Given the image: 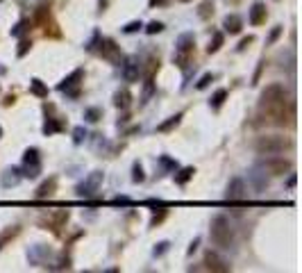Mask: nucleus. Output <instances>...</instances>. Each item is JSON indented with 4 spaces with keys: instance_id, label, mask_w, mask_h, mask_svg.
<instances>
[{
    "instance_id": "obj_1",
    "label": "nucleus",
    "mask_w": 302,
    "mask_h": 273,
    "mask_svg": "<svg viewBox=\"0 0 302 273\" xmlns=\"http://www.w3.org/2000/svg\"><path fill=\"white\" fill-rule=\"evenodd\" d=\"M286 105H288L286 91H284L282 84H268L266 89L261 91L259 107L268 116H273L275 123H280V126L286 123Z\"/></svg>"
},
{
    "instance_id": "obj_2",
    "label": "nucleus",
    "mask_w": 302,
    "mask_h": 273,
    "mask_svg": "<svg viewBox=\"0 0 302 273\" xmlns=\"http://www.w3.org/2000/svg\"><path fill=\"white\" fill-rule=\"evenodd\" d=\"M211 241L218 248H230L234 244V225L223 214L214 217V221H211Z\"/></svg>"
},
{
    "instance_id": "obj_3",
    "label": "nucleus",
    "mask_w": 302,
    "mask_h": 273,
    "mask_svg": "<svg viewBox=\"0 0 302 273\" xmlns=\"http://www.w3.org/2000/svg\"><path fill=\"white\" fill-rule=\"evenodd\" d=\"M288 148H293V144L280 134H264V137H257V141H254V150L259 155H280Z\"/></svg>"
},
{
    "instance_id": "obj_4",
    "label": "nucleus",
    "mask_w": 302,
    "mask_h": 273,
    "mask_svg": "<svg viewBox=\"0 0 302 273\" xmlns=\"http://www.w3.org/2000/svg\"><path fill=\"white\" fill-rule=\"evenodd\" d=\"M193 50H196V36L191 35V32L180 35V39H177V43H175V55H173L175 66L186 69L191 62V57H193Z\"/></svg>"
},
{
    "instance_id": "obj_5",
    "label": "nucleus",
    "mask_w": 302,
    "mask_h": 273,
    "mask_svg": "<svg viewBox=\"0 0 302 273\" xmlns=\"http://www.w3.org/2000/svg\"><path fill=\"white\" fill-rule=\"evenodd\" d=\"M102 178H105V173H102V171H93V173H89L84 180H82L78 187H75V194H78L80 198L93 196V194L100 189V184H102Z\"/></svg>"
},
{
    "instance_id": "obj_6",
    "label": "nucleus",
    "mask_w": 302,
    "mask_h": 273,
    "mask_svg": "<svg viewBox=\"0 0 302 273\" xmlns=\"http://www.w3.org/2000/svg\"><path fill=\"white\" fill-rule=\"evenodd\" d=\"M84 80V69H75L68 77H64L62 84L57 87L59 91H66L68 98H78L80 96V82Z\"/></svg>"
},
{
    "instance_id": "obj_7",
    "label": "nucleus",
    "mask_w": 302,
    "mask_h": 273,
    "mask_svg": "<svg viewBox=\"0 0 302 273\" xmlns=\"http://www.w3.org/2000/svg\"><path fill=\"white\" fill-rule=\"evenodd\" d=\"M259 166L266 168L268 175H282L286 171H291V162L284 160V157H277V155H268L266 160L259 162Z\"/></svg>"
},
{
    "instance_id": "obj_8",
    "label": "nucleus",
    "mask_w": 302,
    "mask_h": 273,
    "mask_svg": "<svg viewBox=\"0 0 302 273\" xmlns=\"http://www.w3.org/2000/svg\"><path fill=\"white\" fill-rule=\"evenodd\" d=\"M68 221V210H52L48 212V214H41V218H39V223L46 228V230H59L64 223Z\"/></svg>"
},
{
    "instance_id": "obj_9",
    "label": "nucleus",
    "mask_w": 302,
    "mask_h": 273,
    "mask_svg": "<svg viewBox=\"0 0 302 273\" xmlns=\"http://www.w3.org/2000/svg\"><path fill=\"white\" fill-rule=\"evenodd\" d=\"M225 198L227 200H243L246 198V182L243 178H232L227 189H225Z\"/></svg>"
},
{
    "instance_id": "obj_10",
    "label": "nucleus",
    "mask_w": 302,
    "mask_h": 273,
    "mask_svg": "<svg viewBox=\"0 0 302 273\" xmlns=\"http://www.w3.org/2000/svg\"><path fill=\"white\" fill-rule=\"evenodd\" d=\"M204 266L209 269V271H216V273H227L232 266L227 264L218 253H214V251H209V253H204Z\"/></svg>"
},
{
    "instance_id": "obj_11",
    "label": "nucleus",
    "mask_w": 302,
    "mask_h": 273,
    "mask_svg": "<svg viewBox=\"0 0 302 273\" xmlns=\"http://www.w3.org/2000/svg\"><path fill=\"white\" fill-rule=\"evenodd\" d=\"M100 55L109 59V62H120L123 55H120V46L114 39H102L100 41Z\"/></svg>"
},
{
    "instance_id": "obj_12",
    "label": "nucleus",
    "mask_w": 302,
    "mask_h": 273,
    "mask_svg": "<svg viewBox=\"0 0 302 273\" xmlns=\"http://www.w3.org/2000/svg\"><path fill=\"white\" fill-rule=\"evenodd\" d=\"M50 255H52V251H50L48 246H43V244H36V246H32V248L28 251L30 264H34V266H43L46 262H48Z\"/></svg>"
},
{
    "instance_id": "obj_13",
    "label": "nucleus",
    "mask_w": 302,
    "mask_h": 273,
    "mask_svg": "<svg viewBox=\"0 0 302 273\" xmlns=\"http://www.w3.org/2000/svg\"><path fill=\"white\" fill-rule=\"evenodd\" d=\"M141 77V64L136 57H130L125 64H123V80L125 82H139Z\"/></svg>"
},
{
    "instance_id": "obj_14",
    "label": "nucleus",
    "mask_w": 302,
    "mask_h": 273,
    "mask_svg": "<svg viewBox=\"0 0 302 273\" xmlns=\"http://www.w3.org/2000/svg\"><path fill=\"white\" fill-rule=\"evenodd\" d=\"M21 180H23V171L18 166H12V168H5V173L0 178V184L5 189H9V187H16Z\"/></svg>"
},
{
    "instance_id": "obj_15",
    "label": "nucleus",
    "mask_w": 302,
    "mask_h": 273,
    "mask_svg": "<svg viewBox=\"0 0 302 273\" xmlns=\"http://www.w3.org/2000/svg\"><path fill=\"white\" fill-rule=\"evenodd\" d=\"M250 182H252L257 189H266L268 182H270V178L266 175V168L257 164V166L252 168V173H250Z\"/></svg>"
},
{
    "instance_id": "obj_16",
    "label": "nucleus",
    "mask_w": 302,
    "mask_h": 273,
    "mask_svg": "<svg viewBox=\"0 0 302 273\" xmlns=\"http://www.w3.org/2000/svg\"><path fill=\"white\" fill-rule=\"evenodd\" d=\"M223 30L225 32H230V35H239L241 30H243V21H241L239 14H227L223 18Z\"/></svg>"
},
{
    "instance_id": "obj_17",
    "label": "nucleus",
    "mask_w": 302,
    "mask_h": 273,
    "mask_svg": "<svg viewBox=\"0 0 302 273\" xmlns=\"http://www.w3.org/2000/svg\"><path fill=\"white\" fill-rule=\"evenodd\" d=\"M55 191H57V178H55V175H50L48 180L41 182V184L36 187V194H34V196H36V198H50L52 194H55Z\"/></svg>"
},
{
    "instance_id": "obj_18",
    "label": "nucleus",
    "mask_w": 302,
    "mask_h": 273,
    "mask_svg": "<svg viewBox=\"0 0 302 273\" xmlns=\"http://www.w3.org/2000/svg\"><path fill=\"white\" fill-rule=\"evenodd\" d=\"M266 5L264 2H252V7H250V23L252 25H261V23H266Z\"/></svg>"
},
{
    "instance_id": "obj_19",
    "label": "nucleus",
    "mask_w": 302,
    "mask_h": 273,
    "mask_svg": "<svg viewBox=\"0 0 302 273\" xmlns=\"http://www.w3.org/2000/svg\"><path fill=\"white\" fill-rule=\"evenodd\" d=\"M114 105L118 107V109H127V107L132 105V93L130 89H118L114 93Z\"/></svg>"
},
{
    "instance_id": "obj_20",
    "label": "nucleus",
    "mask_w": 302,
    "mask_h": 273,
    "mask_svg": "<svg viewBox=\"0 0 302 273\" xmlns=\"http://www.w3.org/2000/svg\"><path fill=\"white\" fill-rule=\"evenodd\" d=\"M193 175H196V168H193V166H184V168L177 166L175 173H173V178H175L177 184H186V182H189Z\"/></svg>"
},
{
    "instance_id": "obj_21",
    "label": "nucleus",
    "mask_w": 302,
    "mask_h": 273,
    "mask_svg": "<svg viewBox=\"0 0 302 273\" xmlns=\"http://www.w3.org/2000/svg\"><path fill=\"white\" fill-rule=\"evenodd\" d=\"M30 91L34 93L36 98H48V87H46L39 77H34V80L30 82Z\"/></svg>"
},
{
    "instance_id": "obj_22",
    "label": "nucleus",
    "mask_w": 302,
    "mask_h": 273,
    "mask_svg": "<svg viewBox=\"0 0 302 273\" xmlns=\"http://www.w3.org/2000/svg\"><path fill=\"white\" fill-rule=\"evenodd\" d=\"M30 164H41V155L36 148H28L23 153V166H30Z\"/></svg>"
},
{
    "instance_id": "obj_23",
    "label": "nucleus",
    "mask_w": 302,
    "mask_h": 273,
    "mask_svg": "<svg viewBox=\"0 0 302 273\" xmlns=\"http://www.w3.org/2000/svg\"><path fill=\"white\" fill-rule=\"evenodd\" d=\"M62 127H64V121H59V119H48L46 123H43V134H46V137H50V134L59 132Z\"/></svg>"
},
{
    "instance_id": "obj_24",
    "label": "nucleus",
    "mask_w": 302,
    "mask_h": 273,
    "mask_svg": "<svg viewBox=\"0 0 302 273\" xmlns=\"http://www.w3.org/2000/svg\"><path fill=\"white\" fill-rule=\"evenodd\" d=\"M180 121H182V114H175V116H170L168 121H164V123H159V126H157V132H170L173 127L180 126Z\"/></svg>"
},
{
    "instance_id": "obj_25",
    "label": "nucleus",
    "mask_w": 302,
    "mask_h": 273,
    "mask_svg": "<svg viewBox=\"0 0 302 273\" xmlns=\"http://www.w3.org/2000/svg\"><path fill=\"white\" fill-rule=\"evenodd\" d=\"M227 100V89H218L214 96H211V100H209V105H211V109H220L223 107V103Z\"/></svg>"
},
{
    "instance_id": "obj_26",
    "label": "nucleus",
    "mask_w": 302,
    "mask_h": 273,
    "mask_svg": "<svg viewBox=\"0 0 302 273\" xmlns=\"http://www.w3.org/2000/svg\"><path fill=\"white\" fill-rule=\"evenodd\" d=\"M223 32H214V36H211V41H209V46H207V53L209 55H214V53H218L220 50V46H223Z\"/></svg>"
},
{
    "instance_id": "obj_27",
    "label": "nucleus",
    "mask_w": 302,
    "mask_h": 273,
    "mask_svg": "<svg viewBox=\"0 0 302 273\" xmlns=\"http://www.w3.org/2000/svg\"><path fill=\"white\" fill-rule=\"evenodd\" d=\"M18 232H21V228H18V225H12V228H7V230L2 232V235H0V251L5 248V244H7L9 239H14Z\"/></svg>"
},
{
    "instance_id": "obj_28",
    "label": "nucleus",
    "mask_w": 302,
    "mask_h": 273,
    "mask_svg": "<svg viewBox=\"0 0 302 273\" xmlns=\"http://www.w3.org/2000/svg\"><path fill=\"white\" fill-rule=\"evenodd\" d=\"M84 119L89 121V123H98V121L102 119V109H100V107H86Z\"/></svg>"
},
{
    "instance_id": "obj_29",
    "label": "nucleus",
    "mask_w": 302,
    "mask_h": 273,
    "mask_svg": "<svg viewBox=\"0 0 302 273\" xmlns=\"http://www.w3.org/2000/svg\"><path fill=\"white\" fill-rule=\"evenodd\" d=\"M211 14H214V2H211V0H204L202 5L198 7V16H200L202 21H207Z\"/></svg>"
},
{
    "instance_id": "obj_30",
    "label": "nucleus",
    "mask_w": 302,
    "mask_h": 273,
    "mask_svg": "<svg viewBox=\"0 0 302 273\" xmlns=\"http://www.w3.org/2000/svg\"><path fill=\"white\" fill-rule=\"evenodd\" d=\"M86 137H89V132H86L84 126H78L73 130V144H84Z\"/></svg>"
},
{
    "instance_id": "obj_31",
    "label": "nucleus",
    "mask_w": 302,
    "mask_h": 273,
    "mask_svg": "<svg viewBox=\"0 0 302 273\" xmlns=\"http://www.w3.org/2000/svg\"><path fill=\"white\" fill-rule=\"evenodd\" d=\"M28 30H30V21H28V18H23V21H18L14 28H12V35H14V36H23Z\"/></svg>"
},
{
    "instance_id": "obj_32",
    "label": "nucleus",
    "mask_w": 302,
    "mask_h": 273,
    "mask_svg": "<svg viewBox=\"0 0 302 273\" xmlns=\"http://www.w3.org/2000/svg\"><path fill=\"white\" fill-rule=\"evenodd\" d=\"M23 178H36L41 173V164H30V166H23Z\"/></svg>"
},
{
    "instance_id": "obj_33",
    "label": "nucleus",
    "mask_w": 302,
    "mask_h": 273,
    "mask_svg": "<svg viewBox=\"0 0 302 273\" xmlns=\"http://www.w3.org/2000/svg\"><path fill=\"white\" fill-rule=\"evenodd\" d=\"M132 180H134V182H143V180H146L143 166H141L139 162H134V166H132Z\"/></svg>"
},
{
    "instance_id": "obj_34",
    "label": "nucleus",
    "mask_w": 302,
    "mask_h": 273,
    "mask_svg": "<svg viewBox=\"0 0 302 273\" xmlns=\"http://www.w3.org/2000/svg\"><path fill=\"white\" fill-rule=\"evenodd\" d=\"M146 28V35H159L164 30V23H159V21H150L148 25H143Z\"/></svg>"
},
{
    "instance_id": "obj_35",
    "label": "nucleus",
    "mask_w": 302,
    "mask_h": 273,
    "mask_svg": "<svg viewBox=\"0 0 302 273\" xmlns=\"http://www.w3.org/2000/svg\"><path fill=\"white\" fill-rule=\"evenodd\" d=\"M139 30H143V23L141 21H130L125 28H123V32H125V35H134V32H139Z\"/></svg>"
},
{
    "instance_id": "obj_36",
    "label": "nucleus",
    "mask_w": 302,
    "mask_h": 273,
    "mask_svg": "<svg viewBox=\"0 0 302 273\" xmlns=\"http://www.w3.org/2000/svg\"><path fill=\"white\" fill-rule=\"evenodd\" d=\"M30 48H32V41H30V39H21V43H18V50H16V55H18V57H25Z\"/></svg>"
},
{
    "instance_id": "obj_37",
    "label": "nucleus",
    "mask_w": 302,
    "mask_h": 273,
    "mask_svg": "<svg viewBox=\"0 0 302 273\" xmlns=\"http://www.w3.org/2000/svg\"><path fill=\"white\" fill-rule=\"evenodd\" d=\"M159 164H162L164 168H168V171H175V168L180 166L175 160H170V157H166V155H162V157H159Z\"/></svg>"
},
{
    "instance_id": "obj_38",
    "label": "nucleus",
    "mask_w": 302,
    "mask_h": 273,
    "mask_svg": "<svg viewBox=\"0 0 302 273\" xmlns=\"http://www.w3.org/2000/svg\"><path fill=\"white\" fill-rule=\"evenodd\" d=\"M209 82H214V75H211V73H204L202 77H200V80H198V84H196V89H207V87H209Z\"/></svg>"
},
{
    "instance_id": "obj_39",
    "label": "nucleus",
    "mask_w": 302,
    "mask_h": 273,
    "mask_svg": "<svg viewBox=\"0 0 302 273\" xmlns=\"http://www.w3.org/2000/svg\"><path fill=\"white\" fill-rule=\"evenodd\" d=\"M50 269H57V271H59V269H70V257L68 255H62V257L57 259V264H52Z\"/></svg>"
},
{
    "instance_id": "obj_40",
    "label": "nucleus",
    "mask_w": 302,
    "mask_h": 273,
    "mask_svg": "<svg viewBox=\"0 0 302 273\" xmlns=\"http://www.w3.org/2000/svg\"><path fill=\"white\" fill-rule=\"evenodd\" d=\"M168 246H170L168 241H159V244L155 246V251H152V255H155V257H162L164 253L168 251Z\"/></svg>"
},
{
    "instance_id": "obj_41",
    "label": "nucleus",
    "mask_w": 302,
    "mask_h": 273,
    "mask_svg": "<svg viewBox=\"0 0 302 273\" xmlns=\"http://www.w3.org/2000/svg\"><path fill=\"white\" fill-rule=\"evenodd\" d=\"M112 205H123V207H127V205H132V198H127V196H116V198H112Z\"/></svg>"
},
{
    "instance_id": "obj_42",
    "label": "nucleus",
    "mask_w": 302,
    "mask_h": 273,
    "mask_svg": "<svg viewBox=\"0 0 302 273\" xmlns=\"http://www.w3.org/2000/svg\"><path fill=\"white\" fill-rule=\"evenodd\" d=\"M280 35H282V28L277 25V28H273V32H270V36H268V41H266V43H268V46H270V43H275Z\"/></svg>"
},
{
    "instance_id": "obj_43",
    "label": "nucleus",
    "mask_w": 302,
    "mask_h": 273,
    "mask_svg": "<svg viewBox=\"0 0 302 273\" xmlns=\"http://www.w3.org/2000/svg\"><path fill=\"white\" fill-rule=\"evenodd\" d=\"M248 43H252V36H246V39H241V43L236 46V50H239V53H241V50H246V48H248Z\"/></svg>"
},
{
    "instance_id": "obj_44",
    "label": "nucleus",
    "mask_w": 302,
    "mask_h": 273,
    "mask_svg": "<svg viewBox=\"0 0 302 273\" xmlns=\"http://www.w3.org/2000/svg\"><path fill=\"white\" fill-rule=\"evenodd\" d=\"M198 246H200V239H193V241H191V246H189V251H186V253H189V255H193V253H196L198 251Z\"/></svg>"
},
{
    "instance_id": "obj_45",
    "label": "nucleus",
    "mask_w": 302,
    "mask_h": 273,
    "mask_svg": "<svg viewBox=\"0 0 302 273\" xmlns=\"http://www.w3.org/2000/svg\"><path fill=\"white\" fill-rule=\"evenodd\" d=\"M164 217H166V212H159V214H155V217H152V221H150V225H157V223H159V221H162V218Z\"/></svg>"
},
{
    "instance_id": "obj_46",
    "label": "nucleus",
    "mask_w": 302,
    "mask_h": 273,
    "mask_svg": "<svg viewBox=\"0 0 302 273\" xmlns=\"http://www.w3.org/2000/svg\"><path fill=\"white\" fill-rule=\"evenodd\" d=\"M295 180H298L295 173H291V175H288V180H286V184H288V187H295Z\"/></svg>"
},
{
    "instance_id": "obj_47",
    "label": "nucleus",
    "mask_w": 302,
    "mask_h": 273,
    "mask_svg": "<svg viewBox=\"0 0 302 273\" xmlns=\"http://www.w3.org/2000/svg\"><path fill=\"white\" fill-rule=\"evenodd\" d=\"M148 2H150V7H155V5H162L164 0H148Z\"/></svg>"
},
{
    "instance_id": "obj_48",
    "label": "nucleus",
    "mask_w": 302,
    "mask_h": 273,
    "mask_svg": "<svg viewBox=\"0 0 302 273\" xmlns=\"http://www.w3.org/2000/svg\"><path fill=\"white\" fill-rule=\"evenodd\" d=\"M5 73H7V69H5V66H0V75H5Z\"/></svg>"
},
{
    "instance_id": "obj_49",
    "label": "nucleus",
    "mask_w": 302,
    "mask_h": 273,
    "mask_svg": "<svg viewBox=\"0 0 302 273\" xmlns=\"http://www.w3.org/2000/svg\"><path fill=\"white\" fill-rule=\"evenodd\" d=\"M0 137H2V127H0Z\"/></svg>"
},
{
    "instance_id": "obj_50",
    "label": "nucleus",
    "mask_w": 302,
    "mask_h": 273,
    "mask_svg": "<svg viewBox=\"0 0 302 273\" xmlns=\"http://www.w3.org/2000/svg\"><path fill=\"white\" fill-rule=\"evenodd\" d=\"M180 2H189V0H180Z\"/></svg>"
},
{
    "instance_id": "obj_51",
    "label": "nucleus",
    "mask_w": 302,
    "mask_h": 273,
    "mask_svg": "<svg viewBox=\"0 0 302 273\" xmlns=\"http://www.w3.org/2000/svg\"><path fill=\"white\" fill-rule=\"evenodd\" d=\"M0 2H2V0H0Z\"/></svg>"
}]
</instances>
